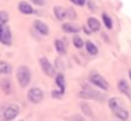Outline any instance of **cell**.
<instances>
[{
  "label": "cell",
  "instance_id": "cell-32",
  "mask_svg": "<svg viewBox=\"0 0 131 121\" xmlns=\"http://www.w3.org/2000/svg\"><path fill=\"white\" fill-rule=\"evenodd\" d=\"M128 75H130V79H131V70H128Z\"/></svg>",
  "mask_w": 131,
  "mask_h": 121
},
{
  "label": "cell",
  "instance_id": "cell-19",
  "mask_svg": "<svg viewBox=\"0 0 131 121\" xmlns=\"http://www.w3.org/2000/svg\"><path fill=\"white\" fill-rule=\"evenodd\" d=\"M0 86H2V89H3V92L6 93V94H10V93H12V80H10L9 78L2 79Z\"/></svg>",
  "mask_w": 131,
  "mask_h": 121
},
{
  "label": "cell",
  "instance_id": "cell-22",
  "mask_svg": "<svg viewBox=\"0 0 131 121\" xmlns=\"http://www.w3.org/2000/svg\"><path fill=\"white\" fill-rule=\"evenodd\" d=\"M102 20H103L104 25L108 28V30H111V28H113V20L110 18V16H108L107 13H103V14H102Z\"/></svg>",
  "mask_w": 131,
  "mask_h": 121
},
{
  "label": "cell",
  "instance_id": "cell-4",
  "mask_svg": "<svg viewBox=\"0 0 131 121\" xmlns=\"http://www.w3.org/2000/svg\"><path fill=\"white\" fill-rule=\"evenodd\" d=\"M79 96L82 98H93V100H102V98H103L102 93H99V92H96V90L90 89L88 84H83V90H80V92H79Z\"/></svg>",
  "mask_w": 131,
  "mask_h": 121
},
{
  "label": "cell",
  "instance_id": "cell-3",
  "mask_svg": "<svg viewBox=\"0 0 131 121\" xmlns=\"http://www.w3.org/2000/svg\"><path fill=\"white\" fill-rule=\"evenodd\" d=\"M18 114H20V107H18L17 104H10V106H7L6 110L3 111L2 120L3 121H13Z\"/></svg>",
  "mask_w": 131,
  "mask_h": 121
},
{
  "label": "cell",
  "instance_id": "cell-27",
  "mask_svg": "<svg viewBox=\"0 0 131 121\" xmlns=\"http://www.w3.org/2000/svg\"><path fill=\"white\" fill-rule=\"evenodd\" d=\"M71 121H86L85 120V118H83L82 117V115H72V117H71Z\"/></svg>",
  "mask_w": 131,
  "mask_h": 121
},
{
  "label": "cell",
  "instance_id": "cell-29",
  "mask_svg": "<svg viewBox=\"0 0 131 121\" xmlns=\"http://www.w3.org/2000/svg\"><path fill=\"white\" fill-rule=\"evenodd\" d=\"M63 94H61L59 92H57V90H54V92H52V97H54V98H61Z\"/></svg>",
  "mask_w": 131,
  "mask_h": 121
},
{
  "label": "cell",
  "instance_id": "cell-11",
  "mask_svg": "<svg viewBox=\"0 0 131 121\" xmlns=\"http://www.w3.org/2000/svg\"><path fill=\"white\" fill-rule=\"evenodd\" d=\"M117 87H118V90L123 93V94H125L128 98H131V90H130V86H128V83H127V80H125V79L118 80Z\"/></svg>",
  "mask_w": 131,
  "mask_h": 121
},
{
  "label": "cell",
  "instance_id": "cell-25",
  "mask_svg": "<svg viewBox=\"0 0 131 121\" xmlns=\"http://www.w3.org/2000/svg\"><path fill=\"white\" fill-rule=\"evenodd\" d=\"M55 65H57V69L62 72V69H63V62H62V59L58 58V59H57V62H55Z\"/></svg>",
  "mask_w": 131,
  "mask_h": 121
},
{
  "label": "cell",
  "instance_id": "cell-20",
  "mask_svg": "<svg viewBox=\"0 0 131 121\" xmlns=\"http://www.w3.org/2000/svg\"><path fill=\"white\" fill-rule=\"evenodd\" d=\"M80 110H82V113L85 115H88V117H92V115H93V110H92V107L89 106L88 103H85V101L80 103Z\"/></svg>",
  "mask_w": 131,
  "mask_h": 121
},
{
  "label": "cell",
  "instance_id": "cell-13",
  "mask_svg": "<svg viewBox=\"0 0 131 121\" xmlns=\"http://www.w3.org/2000/svg\"><path fill=\"white\" fill-rule=\"evenodd\" d=\"M18 10H20V13L27 14V16H30V14L34 13V10H32V6L28 2H20V3H18Z\"/></svg>",
  "mask_w": 131,
  "mask_h": 121
},
{
  "label": "cell",
  "instance_id": "cell-7",
  "mask_svg": "<svg viewBox=\"0 0 131 121\" xmlns=\"http://www.w3.org/2000/svg\"><path fill=\"white\" fill-rule=\"evenodd\" d=\"M0 42H3L4 45H10L12 44V31L7 25H4L0 31Z\"/></svg>",
  "mask_w": 131,
  "mask_h": 121
},
{
  "label": "cell",
  "instance_id": "cell-18",
  "mask_svg": "<svg viewBox=\"0 0 131 121\" xmlns=\"http://www.w3.org/2000/svg\"><path fill=\"white\" fill-rule=\"evenodd\" d=\"M54 14L55 17H57V20H59V21H63L65 20V8L62 7V6H54Z\"/></svg>",
  "mask_w": 131,
  "mask_h": 121
},
{
  "label": "cell",
  "instance_id": "cell-24",
  "mask_svg": "<svg viewBox=\"0 0 131 121\" xmlns=\"http://www.w3.org/2000/svg\"><path fill=\"white\" fill-rule=\"evenodd\" d=\"M65 17H68L71 20H75L76 18V13H75L73 8H65Z\"/></svg>",
  "mask_w": 131,
  "mask_h": 121
},
{
  "label": "cell",
  "instance_id": "cell-6",
  "mask_svg": "<svg viewBox=\"0 0 131 121\" xmlns=\"http://www.w3.org/2000/svg\"><path fill=\"white\" fill-rule=\"evenodd\" d=\"M40 65H41V69H42V72L45 73L47 76H54L55 68L52 66V63L49 62L48 58H45V56H41V58H40Z\"/></svg>",
  "mask_w": 131,
  "mask_h": 121
},
{
  "label": "cell",
  "instance_id": "cell-16",
  "mask_svg": "<svg viewBox=\"0 0 131 121\" xmlns=\"http://www.w3.org/2000/svg\"><path fill=\"white\" fill-rule=\"evenodd\" d=\"M13 72V68L9 62L6 61H0V75H9Z\"/></svg>",
  "mask_w": 131,
  "mask_h": 121
},
{
  "label": "cell",
  "instance_id": "cell-10",
  "mask_svg": "<svg viewBox=\"0 0 131 121\" xmlns=\"http://www.w3.org/2000/svg\"><path fill=\"white\" fill-rule=\"evenodd\" d=\"M80 30H82V28L75 25V24H72V23H63L62 24V31L66 34H78Z\"/></svg>",
  "mask_w": 131,
  "mask_h": 121
},
{
  "label": "cell",
  "instance_id": "cell-30",
  "mask_svg": "<svg viewBox=\"0 0 131 121\" xmlns=\"http://www.w3.org/2000/svg\"><path fill=\"white\" fill-rule=\"evenodd\" d=\"M86 3H89V7H90L92 10H96V8H97V6L94 4V3L92 2V0H88V2H86Z\"/></svg>",
  "mask_w": 131,
  "mask_h": 121
},
{
  "label": "cell",
  "instance_id": "cell-1",
  "mask_svg": "<svg viewBox=\"0 0 131 121\" xmlns=\"http://www.w3.org/2000/svg\"><path fill=\"white\" fill-rule=\"evenodd\" d=\"M89 80H90V83L93 84V86H97L99 89L104 90V92H107V90L110 89V84H108V82L106 80V79L103 78V76L100 75L99 72H96V70L90 72V75H89Z\"/></svg>",
  "mask_w": 131,
  "mask_h": 121
},
{
  "label": "cell",
  "instance_id": "cell-31",
  "mask_svg": "<svg viewBox=\"0 0 131 121\" xmlns=\"http://www.w3.org/2000/svg\"><path fill=\"white\" fill-rule=\"evenodd\" d=\"M83 31H85V32L88 34V35H90V34H92L90 31H89V28H88V27H85V28H83Z\"/></svg>",
  "mask_w": 131,
  "mask_h": 121
},
{
  "label": "cell",
  "instance_id": "cell-14",
  "mask_svg": "<svg viewBox=\"0 0 131 121\" xmlns=\"http://www.w3.org/2000/svg\"><path fill=\"white\" fill-rule=\"evenodd\" d=\"M55 83H57V86L59 87V93L63 94V93H65V76H63L62 72H59L57 76H55Z\"/></svg>",
  "mask_w": 131,
  "mask_h": 121
},
{
  "label": "cell",
  "instance_id": "cell-12",
  "mask_svg": "<svg viewBox=\"0 0 131 121\" xmlns=\"http://www.w3.org/2000/svg\"><path fill=\"white\" fill-rule=\"evenodd\" d=\"M88 27L90 32H97L100 30V21L94 17H89L88 18Z\"/></svg>",
  "mask_w": 131,
  "mask_h": 121
},
{
  "label": "cell",
  "instance_id": "cell-17",
  "mask_svg": "<svg viewBox=\"0 0 131 121\" xmlns=\"http://www.w3.org/2000/svg\"><path fill=\"white\" fill-rule=\"evenodd\" d=\"M55 49H57V52L59 53V55H65V53H66V45H65V42H63L62 39L57 38V39H55Z\"/></svg>",
  "mask_w": 131,
  "mask_h": 121
},
{
  "label": "cell",
  "instance_id": "cell-23",
  "mask_svg": "<svg viewBox=\"0 0 131 121\" xmlns=\"http://www.w3.org/2000/svg\"><path fill=\"white\" fill-rule=\"evenodd\" d=\"M9 21V14L7 11H0V25H6Z\"/></svg>",
  "mask_w": 131,
  "mask_h": 121
},
{
  "label": "cell",
  "instance_id": "cell-21",
  "mask_svg": "<svg viewBox=\"0 0 131 121\" xmlns=\"http://www.w3.org/2000/svg\"><path fill=\"white\" fill-rule=\"evenodd\" d=\"M73 45H75V48H78V49H82L83 47H85V41L82 39V37H79L78 34H75L73 35Z\"/></svg>",
  "mask_w": 131,
  "mask_h": 121
},
{
  "label": "cell",
  "instance_id": "cell-33",
  "mask_svg": "<svg viewBox=\"0 0 131 121\" xmlns=\"http://www.w3.org/2000/svg\"><path fill=\"white\" fill-rule=\"evenodd\" d=\"M4 27V25H0V31H2V28H3Z\"/></svg>",
  "mask_w": 131,
  "mask_h": 121
},
{
  "label": "cell",
  "instance_id": "cell-15",
  "mask_svg": "<svg viewBox=\"0 0 131 121\" xmlns=\"http://www.w3.org/2000/svg\"><path fill=\"white\" fill-rule=\"evenodd\" d=\"M85 48H86V51L89 52V55H92V56H96L97 53H99V48H97V45L94 44V42H92V41H86L85 42Z\"/></svg>",
  "mask_w": 131,
  "mask_h": 121
},
{
  "label": "cell",
  "instance_id": "cell-2",
  "mask_svg": "<svg viewBox=\"0 0 131 121\" xmlns=\"http://www.w3.org/2000/svg\"><path fill=\"white\" fill-rule=\"evenodd\" d=\"M17 80H18V83H20V86L24 87V89L30 84V82H31V70H30L28 66H24V65L23 66H18Z\"/></svg>",
  "mask_w": 131,
  "mask_h": 121
},
{
  "label": "cell",
  "instance_id": "cell-26",
  "mask_svg": "<svg viewBox=\"0 0 131 121\" xmlns=\"http://www.w3.org/2000/svg\"><path fill=\"white\" fill-rule=\"evenodd\" d=\"M71 2L73 3V4L80 6V7H82V6H85V4H86V2H88V0H71Z\"/></svg>",
  "mask_w": 131,
  "mask_h": 121
},
{
  "label": "cell",
  "instance_id": "cell-5",
  "mask_svg": "<svg viewBox=\"0 0 131 121\" xmlns=\"http://www.w3.org/2000/svg\"><path fill=\"white\" fill-rule=\"evenodd\" d=\"M27 97H28V100L31 101V103L37 104V103H41V101H42L44 93H42V90H41L40 87H31V89L28 90Z\"/></svg>",
  "mask_w": 131,
  "mask_h": 121
},
{
  "label": "cell",
  "instance_id": "cell-8",
  "mask_svg": "<svg viewBox=\"0 0 131 121\" xmlns=\"http://www.w3.org/2000/svg\"><path fill=\"white\" fill-rule=\"evenodd\" d=\"M34 28L41 34V35H48V34H49L48 25H47L44 21H41V20H35V21H34Z\"/></svg>",
  "mask_w": 131,
  "mask_h": 121
},
{
  "label": "cell",
  "instance_id": "cell-9",
  "mask_svg": "<svg viewBox=\"0 0 131 121\" xmlns=\"http://www.w3.org/2000/svg\"><path fill=\"white\" fill-rule=\"evenodd\" d=\"M111 111H113L114 114H116V115H117V117H118L121 121H125V120H128V117H130V114H128V111H127V110H125L124 107L121 106V104H120V106H117L116 108H113Z\"/></svg>",
  "mask_w": 131,
  "mask_h": 121
},
{
  "label": "cell",
  "instance_id": "cell-28",
  "mask_svg": "<svg viewBox=\"0 0 131 121\" xmlns=\"http://www.w3.org/2000/svg\"><path fill=\"white\" fill-rule=\"evenodd\" d=\"M32 4H37V6H44L45 4V0H31Z\"/></svg>",
  "mask_w": 131,
  "mask_h": 121
}]
</instances>
